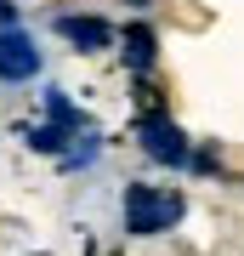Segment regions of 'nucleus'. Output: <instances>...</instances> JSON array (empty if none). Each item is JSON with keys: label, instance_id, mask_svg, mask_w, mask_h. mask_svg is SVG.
Listing matches in <instances>:
<instances>
[{"label": "nucleus", "instance_id": "3", "mask_svg": "<svg viewBox=\"0 0 244 256\" xmlns=\"http://www.w3.org/2000/svg\"><path fill=\"white\" fill-rule=\"evenodd\" d=\"M136 137H142V148H148V160H154V165H188V137H182L165 114H148Z\"/></svg>", "mask_w": 244, "mask_h": 256}, {"label": "nucleus", "instance_id": "4", "mask_svg": "<svg viewBox=\"0 0 244 256\" xmlns=\"http://www.w3.org/2000/svg\"><path fill=\"white\" fill-rule=\"evenodd\" d=\"M57 28L74 40L80 52H97V46H108V28H102V18H57Z\"/></svg>", "mask_w": 244, "mask_h": 256}, {"label": "nucleus", "instance_id": "1", "mask_svg": "<svg viewBox=\"0 0 244 256\" xmlns=\"http://www.w3.org/2000/svg\"><path fill=\"white\" fill-rule=\"evenodd\" d=\"M182 216V200L176 194H159V188H131L125 194V228L131 234H159Z\"/></svg>", "mask_w": 244, "mask_h": 256}, {"label": "nucleus", "instance_id": "2", "mask_svg": "<svg viewBox=\"0 0 244 256\" xmlns=\"http://www.w3.org/2000/svg\"><path fill=\"white\" fill-rule=\"evenodd\" d=\"M40 74V46L23 34V28H0V80L6 86H23Z\"/></svg>", "mask_w": 244, "mask_h": 256}, {"label": "nucleus", "instance_id": "6", "mask_svg": "<svg viewBox=\"0 0 244 256\" xmlns=\"http://www.w3.org/2000/svg\"><path fill=\"white\" fill-rule=\"evenodd\" d=\"M131 6H148V0H131Z\"/></svg>", "mask_w": 244, "mask_h": 256}, {"label": "nucleus", "instance_id": "5", "mask_svg": "<svg viewBox=\"0 0 244 256\" xmlns=\"http://www.w3.org/2000/svg\"><path fill=\"white\" fill-rule=\"evenodd\" d=\"M125 46H131V63H136V68H148V63H154V40H148V28H131V34H125Z\"/></svg>", "mask_w": 244, "mask_h": 256}]
</instances>
